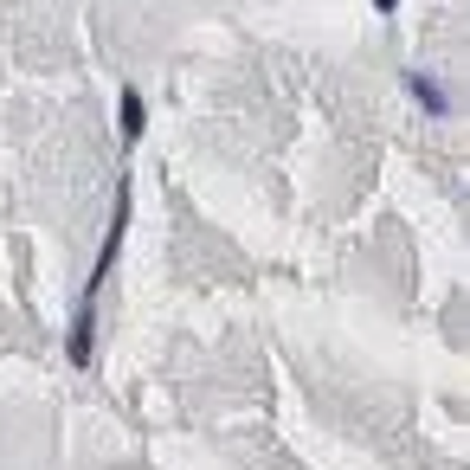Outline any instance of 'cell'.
I'll return each instance as SVG.
<instances>
[{
	"label": "cell",
	"mask_w": 470,
	"mask_h": 470,
	"mask_svg": "<svg viewBox=\"0 0 470 470\" xmlns=\"http://www.w3.org/2000/svg\"><path fill=\"white\" fill-rule=\"evenodd\" d=\"M406 91H412V97L425 103V117H445V109H451V91L438 85L432 71H406Z\"/></svg>",
	"instance_id": "cell-1"
},
{
	"label": "cell",
	"mask_w": 470,
	"mask_h": 470,
	"mask_svg": "<svg viewBox=\"0 0 470 470\" xmlns=\"http://www.w3.org/2000/svg\"><path fill=\"white\" fill-rule=\"evenodd\" d=\"M123 135H129V142L142 135V97H135V91H123Z\"/></svg>",
	"instance_id": "cell-2"
}]
</instances>
